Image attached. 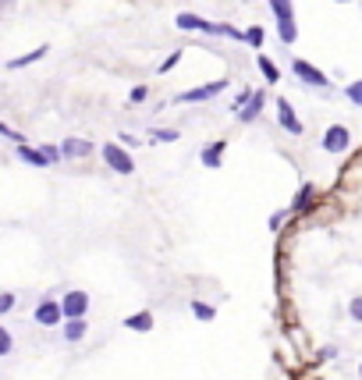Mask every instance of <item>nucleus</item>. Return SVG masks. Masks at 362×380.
I'll return each instance as SVG.
<instances>
[{"label": "nucleus", "mask_w": 362, "mask_h": 380, "mask_svg": "<svg viewBox=\"0 0 362 380\" xmlns=\"http://www.w3.org/2000/svg\"><path fill=\"white\" fill-rule=\"evenodd\" d=\"M100 153H103V164L111 167L114 175H132V171H135V160L128 157L124 146H117V142H103V146H100Z\"/></svg>", "instance_id": "f257e3e1"}, {"label": "nucleus", "mask_w": 362, "mask_h": 380, "mask_svg": "<svg viewBox=\"0 0 362 380\" xmlns=\"http://www.w3.org/2000/svg\"><path fill=\"white\" fill-rule=\"evenodd\" d=\"M60 313H64V320H85V313H89V291L71 288L60 299Z\"/></svg>", "instance_id": "f03ea898"}, {"label": "nucleus", "mask_w": 362, "mask_h": 380, "mask_svg": "<svg viewBox=\"0 0 362 380\" xmlns=\"http://www.w3.org/2000/svg\"><path fill=\"white\" fill-rule=\"evenodd\" d=\"M352 146V132L345 128V124H330V128L324 132V150L327 153H345Z\"/></svg>", "instance_id": "7ed1b4c3"}, {"label": "nucleus", "mask_w": 362, "mask_h": 380, "mask_svg": "<svg viewBox=\"0 0 362 380\" xmlns=\"http://www.w3.org/2000/svg\"><path fill=\"white\" fill-rule=\"evenodd\" d=\"M32 320H36L39 327H57V324L64 320L60 302H57V299H43V302L36 306V313H32Z\"/></svg>", "instance_id": "20e7f679"}, {"label": "nucleus", "mask_w": 362, "mask_h": 380, "mask_svg": "<svg viewBox=\"0 0 362 380\" xmlns=\"http://www.w3.org/2000/svg\"><path fill=\"white\" fill-rule=\"evenodd\" d=\"M224 89H227V78H220V82H206V86H199V89H188V93H181V96H178V103H203V100L220 96Z\"/></svg>", "instance_id": "39448f33"}, {"label": "nucleus", "mask_w": 362, "mask_h": 380, "mask_svg": "<svg viewBox=\"0 0 362 380\" xmlns=\"http://www.w3.org/2000/svg\"><path fill=\"white\" fill-rule=\"evenodd\" d=\"M291 71L302 78V82H309V86H316V89H327V75L319 71V68H313L309 60H302V57H295L291 60Z\"/></svg>", "instance_id": "423d86ee"}, {"label": "nucleus", "mask_w": 362, "mask_h": 380, "mask_svg": "<svg viewBox=\"0 0 362 380\" xmlns=\"http://www.w3.org/2000/svg\"><path fill=\"white\" fill-rule=\"evenodd\" d=\"M277 114H281V128L288 132V135H302V121L295 118V111H291V103L281 96L277 100Z\"/></svg>", "instance_id": "0eeeda50"}, {"label": "nucleus", "mask_w": 362, "mask_h": 380, "mask_svg": "<svg viewBox=\"0 0 362 380\" xmlns=\"http://www.w3.org/2000/svg\"><path fill=\"white\" fill-rule=\"evenodd\" d=\"M89 153H93V142H89V139H64V142H60V157H64V160L89 157Z\"/></svg>", "instance_id": "6e6552de"}, {"label": "nucleus", "mask_w": 362, "mask_h": 380, "mask_svg": "<svg viewBox=\"0 0 362 380\" xmlns=\"http://www.w3.org/2000/svg\"><path fill=\"white\" fill-rule=\"evenodd\" d=\"M203 167H210V171H217V167L224 164V142H206L203 153H199Z\"/></svg>", "instance_id": "1a4fd4ad"}, {"label": "nucleus", "mask_w": 362, "mask_h": 380, "mask_svg": "<svg viewBox=\"0 0 362 380\" xmlns=\"http://www.w3.org/2000/svg\"><path fill=\"white\" fill-rule=\"evenodd\" d=\"M263 103H267V96H263V93H252V100H249L245 107L238 111V121H256V118H260V111H263Z\"/></svg>", "instance_id": "9d476101"}, {"label": "nucleus", "mask_w": 362, "mask_h": 380, "mask_svg": "<svg viewBox=\"0 0 362 380\" xmlns=\"http://www.w3.org/2000/svg\"><path fill=\"white\" fill-rule=\"evenodd\" d=\"M85 331H89V324H85V320H64V342H68V345L82 342Z\"/></svg>", "instance_id": "9b49d317"}, {"label": "nucleus", "mask_w": 362, "mask_h": 380, "mask_svg": "<svg viewBox=\"0 0 362 380\" xmlns=\"http://www.w3.org/2000/svg\"><path fill=\"white\" fill-rule=\"evenodd\" d=\"M47 54V47H36L32 54H21V57H14V60H8V71H18V68H29V65H36V60Z\"/></svg>", "instance_id": "f8f14e48"}, {"label": "nucleus", "mask_w": 362, "mask_h": 380, "mask_svg": "<svg viewBox=\"0 0 362 380\" xmlns=\"http://www.w3.org/2000/svg\"><path fill=\"white\" fill-rule=\"evenodd\" d=\"M124 327L128 331H153V313H135V316H128V320H124Z\"/></svg>", "instance_id": "ddd939ff"}, {"label": "nucleus", "mask_w": 362, "mask_h": 380, "mask_svg": "<svg viewBox=\"0 0 362 380\" xmlns=\"http://www.w3.org/2000/svg\"><path fill=\"white\" fill-rule=\"evenodd\" d=\"M270 11L277 22H295V14H291V0H270Z\"/></svg>", "instance_id": "4468645a"}, {"label": "nucleus", "mask_w": 362, "mask_h": 380, "mask_svg": "<svg viewBox=\"0 0 362 380\" xmlns=\"http://www.w3.org/2000/svg\"><path fill=\"white\" fill-rule=\"evenodd\" d=\"M256 65H260V71H263V78H267V82H273V86L281 82V71H277V65H273L270 57H263V54H260V57H256Z\"/></svg>", "instance_id": "2eb2a0df"}, {"label": "nucleus", "mask_w": 362, "mask_h": 380, "mask_svg": "<svg viewBox=\"0 0 362 380\" xmlns=\"http://www.w3.org/2000/svg\"><path fill=\"white\" fill-rule=\"evenodd\" d=\"M18 160H25L32 167H47V157H43L39 150H32V146H18Z\"/></svg>", "instance_id": "dca6fc26"}, {"label": "nucleus", "mask_w": 362, "mask_h": 380, "mask_svg": "<svg viewBox=\"0 0 362 380\" xmlns=\"http://www.w3.org/2000/svg\"><path fill=\"white\" fill-rule=\"evenodd\" d=\"M313 196H316V188H313V185H306V188H298V196H295L291 210H295V214H298V210H306V206H313Z\"/></svg>", "instance_id": "f3484780"}, {"label": "nucleus", "mask_w": 362, "mask_h": 380, "mask_svg": "<svg viewBox=\"0 0 362 380\" xmlns=\"http://www.w3.org/2000/svg\"><path fill=\"white\" fill-rule=\"evenodd\" d=\"M192 313H196V316H199V320H203V324H210V320H213V316H217V309H213L210 302H199V299H196V302H192Z\"/></svg>", "instance_id": "a211bd4d"}, {"label": "nucleus", "mask_w": 362, "mask_h": 380, "mask_svg": "<svg viewBox=\"0 0 362 380\" xmlns=\"http://www.w3.org/2000/svg\"><path fill=\"white\" fill-rule=\"evenodd\" d=\"M11 348H14V334H11L4 324H0V359L11 355Z\"/></svg>", "instance_id": "6ab92c4d"}, {"label": "nucleus", "mask_w": 362, "mask_h": 380, "mask_svg": "<svg viewBox=\"0 0 362 380\" xmlns=\"http://www.w3.org/2000/svg\"><path fill=\"white\" fill-rule=\"evenodd\" d=\"M277 32H281V43H295V36H298L295 22H277Z\"/></svg>", "instance_id": "aec40b11"}, {"label": "nucleus", "mask_w": 362, "mask_h": 380, "mask_svg": "<svg viewBox=\"0 0 362 380\" xmlns=\"http://www.w3.org/2000/svg\"><path fill=\"white\" fill-rule=\"evenodd\" d=\"M348 316H352L355 324H362V295H355V299L348 302Z\"/></svg>", "instance_id": "412c9836"}, {"label": "nucleus", "mask_w": 362, "mask_h": 380, "mask_svg": "<svg viewBox=\"0 0 362 380\" xmlns=\"http://www.w3.org/2000/svg\"><path fill=\"white\" fill-rule=\"evenodd\" d=\"M39 153L47 157V164H57V160H64V157H60V150H57V146H50V142H47V146H39Z\"/></svg>", "instance_id": "4be33fe9"}, {"label": "nucleus", "mask_w": 362, "mask_h": 380, "mask_svg": "<svg viewBox=\"0 0 362 380\" xmlns=\"http://www.w3.org/2000/svg\"><path fill=\"white\" fill-rule=\"evenodd\" d=\"M348 100L355 103V107H362V78H359V82H352V86H348Z\"/></svg>", "instance_id": "5701e85b"}, {"label": "nucleus", "mask_w": 362, "mask_h": 380, "mask_svg": "<svg viewBox=\"0 0 362 380\" xmlns=\"http://www.w3.org/2000/svg\"><path fill=\"white\" fill-rule=\"evenodd\" d=\"M0 135H8L11 142H18V146H25V135H21V132H14V128H8V124H4V121H0Z\"/></svg>", "instance_id": "b1692460"}, {"label": "nucleus", "mask_w": 362, "mask_h": 380, "mask_svg": "<svg viewBox=\"0 0 362 380\" xmlns=\"http://www.w3.org/2000/svg\"><path fill=\"white\" fill-rule=\"evenodd\" d=\"M11 309H14V295L11 291H0V316L11 313Z\"/></svg>", "instance_id": "393cba45"}, {"label": "nucleus", "mask_w": 362, "mask_h": 380, "mask_svg": "<svg viewBox=\"0 0 362 380\" xmlns=\"http://www.w3.org/2000/svg\"><path fill=\"white\" fill-rule=\"evenodd\" d=\"M245 39H249L252 47H260V43H263V29H260V25H252V29L245 32Z\"/></svg>", "instance_id": "a878e982"}, {"label": "nucleus", "mask_w": 362, "mask_h": 380, "mask_svg": "<svg viewBox=\"0 0 362 380\" xmlns=\"http://www.w3.org/2000/svg\"><path fill=\"white\" fill-rule=\"evenodd\" d=\"M146 96H149V89H146V86H135L132 93H128V100H132V103H142Z\"/></svg>", "instance_id": "bb28decb"}, {"label": "nucleus", "mask_w": 362, "mask_h": 380, "mask_svg": "<svg viewBox=\"0 0 362 380\" xmlns=\"http://www.w3.org/2000/svg\"><path fill=\"white\" fill-rule=\"evenodd\" d=\"M178 60H181V54H170V57L163 60V65H160V71H170V68H174V65H178Z\"/></svg>", "instance_id": "cd10ccee"}, {"label": "nucleus", "mask_w": 362, "mask_h": 380, "mask_svg": "<svg viewBox=\"0 0 362 380\" xmlns=\"http://www.w3.org/2000/svg\"><path fill=\"white\" fill-rule=\"evenodd\" d=\"M284 217H288L284 210H281V214H273V217H270V231H277V227H281V224H284Z\"/></svg>", "instance_id": "c85d7f7f"}, {"label": "nucleus", "mask_w": 362, "mask_h": 380, "mask_svg": "<svg viewBox=\"0 0 362 380\" xmlns=\"http://www.w3.org/2000/svg\"><path fill=\"white\" fill-rule=\"evenodd\" d=\"M153 139H163V142H174L178 132H153Z\"/></svg>", "instance_id": "c756f323"}, {"label": "nucleus", "mask_w": 362, "mask_h": 380, "mask_svg": "<svg viewBox=\"0 0 362 380\" xmlns=\"http://www.w3.org/2000/svg\"><path fill=\"white\" fill-rule=\"evenodd\" d=\"M8 4H11V0H0V8H8Z\"/></svg>", "instance_id": "7c9ffc66"}, {"label": "nucleus", "mask_w": 362, "mask_h": 380, "mask_svg": "<svg viewBox=\"0 0 362 380\" xmlns=\"http://www.w3.org/2000/svg\"><path fill=\"white\" fill-rule=\"evenodd\" d=\"M359 380H362V363H359Z\"/></svg>", "instance_id": "2f4dec72"}, {"label": "nucleus", "mask_w": 362, "mask_h": 380, "mask_svg": "<svg viewBox=\"0 0 362 380\" xmlns=\"http://www.w3.org/2000/svg\"><path fill=\"white\" fill-rule=\"evenodd\" d=\"M341 4H352V0H341Z\"/></svg>", "instance_id": "473e14b6"}]
</instances>
